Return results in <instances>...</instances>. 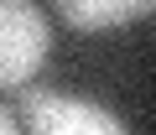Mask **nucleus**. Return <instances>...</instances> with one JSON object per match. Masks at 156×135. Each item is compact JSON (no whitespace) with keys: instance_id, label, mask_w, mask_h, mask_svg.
<instances>
[{"instance_id":"obj_1","label":"nucleus","mask_w":156,"mask_h":135,"mask_svg":"<svg viewBox=\"0 0 156 135\" xmlns=\"http://www.w3.org/2000/svg\"><path fill=\"white\" fill-rule=\"evenodd\" d=\"M52 31L37 0H0V88H26L47 62Z\"/></svg>"},{"instance_id":"obj_2","label":"nucleus","mask_w":156,"mask_h":135,"mask_svg":"<svg viewBox=\"0 0 156 135\" xmlns=\"http://www.w3.org/2000/svg\"><path fill=\"white\" fill-rule=\"evenodd\" d=\"M21 114L31 135H130L104 104L52 88H21Z\"/></svg>"},{"instance_id":"obj_3","label":"nucleus","mask_w":156,"mask_h":135,"mask_svg":"<svg viewBox=\"0 0 156 135\" xmlns=\"http://www.w3.org/2000/svg\"><path fill=\"white\" fill-rule=\"evenodd\" d=\"M146 11H156V0H57V16L73 31H109Z\"/></svg>"},{"instance_id":"obj_4","label":"nucleus","mask_w":156,"mask_h":135,"mask_svg":"<svg viewBox=\"0 0 156 135\" xmlns=\"http://www.w3.org/2000/svg\"><path fill=\"white\" fill-rule=\"evenodd\" d=\"M0 135H21V130H16V119H11V109H0Z\"/></svg>"}]
</instances>
